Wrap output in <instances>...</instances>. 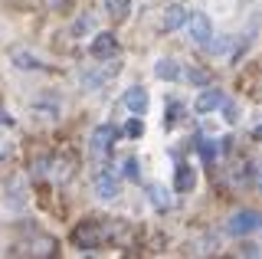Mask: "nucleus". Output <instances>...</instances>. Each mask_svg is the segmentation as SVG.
<instances>
[{
	"mask_svg": "<svg viewBox=\"0 0 262 259\" xmlns=\"http://www.w3.org/2000/svg\"><path fill=\"white\" fill-rule=\"evenodd\" d=\"M105 240H108V230L98 220H82L76 230H72V246L76 249H98Z\"/></svg>",
	"mask_w": 262,
	"mask_h": 259,
	"instance_id": "1",
	"label": "nucleus"
},
{
	"mask_svg": "<svg viewBox=\"0 0 262 259\" xmlns=\"http://www.w3.org/2000/svg\"><path fill=\"white\" fill-rule=\"evenodd\" d=\"M259 226H262V217L256 210H239V213H233L226 220V233L229 236H246V233L259 230Z\"/></svg>",
	"mask_w": 262,
	"mask_h": 259,
	"instance_id": "2",
	"label": "nucleus"
},
{
	"mask_svg": "<svg viewBox=\"0 0 262 259\" xmlns=\"http://www.w3.org/2000/svg\"><path fill=\"white\" fill-rule=\"evenodd\" d=\"M187 33H190L193 43H200V46H207L210 39H213V23L207 13H200V10H193L190 17H187Z\"/></svg>",
	"mask_w": 262,
	"mask_h": 259,
	"instance_id": "3",
	"label": "nucleus"
},
{
	"mask_svg": "<svg viewBox=\"0 0 262 259\" xmlns=\"http://www.w3.org/2000/svg\"><path fill=\"white\" fill-rule=\"evenodd\" d=\"M89 53H92L95 59H108V56L118 53V36L108 33V30H105V33H98L92 43H89Z\"/></svg>",
	"mask_w": 262,
	"mask_h": 259,
	"instance_id": "4",
	"label": "nucleus"
},
{
	"mask_svg": "<svg viewBox=\"0 0 262 259\" xmlns=\"http://www.w3.org/2000/svg\"><path fill=\"white\" fill-rule=\"evenodd\" d=\"M220 105H223V92H220V89H210V85H207V92L196 95L193 112H196V115H210V112H216V109H220Z\"/></svg>",
	"mask_w": 262,
	"mask_h": 259,
	"instance_id": "5",
	"label": "nucleus"
},
{
	"mask_svg": "<svg viewBox=\"0 0 262 259\" xmlns=\"http://www.w3.org/2000/svg\"><path fill=\"white\" fill-rule=\"evenodd\" d=\"M115 138H118V128H115V125H98L92 132V141H89V144H92V151L105 155V151L115 144Z\"/></svg>",
	"mask_w": 262,
	"mask_h": 259,
	"instance_id": "6",
	"label": "nucleus"
},
{
	"mask_svg": "<svg viewBox=\"0 0 262 259\" xmlns=\"http://www.w3.org/2000/svg\"><path fill=\"white\" fill-rule=\"evenodd\" d=\"M147 102H151V99H147V89L144 85H131L128 92H125V109L131 112V115H144Z\"/></svg>",
	"mask_w": 262,
	"mask_h": 259,
	"instance_id": "7",
	"label": "nucleus"
},
{
	"mask_svg": "<svg viewBox=\"0 0 262 259\" xmlns=\"http://www.w3.org/2000/svg\"><path fill=\"white\" fill-rule=\"evenodd\" d=\"M95 193L102 200H115V197H118L121 190H118V177H115V171H102L95 177Z\"/></svg>",
	"mask_w": 262,
	"mask_h": 259,
	"instance_id": "8",
	"label": "nucleus"
},
{
	"mask_svg": "<svg viewBox=\"0 0 262 259\" xmlns=\"http://www.w3.org/2000/svg\"><path fill=\"white\" fill-rule=\"evenodd\" d=\"M154 76L158 79H164V82H177V79H184V69H180V62L177 59H158L154 62Z\"/></svg>",
	"mask_w": 262,
	"mask_h": 259,
	"instance_id": "9",
	"label": "nucleus"
},
{
	"mask_svg": "<svg viewBox=\"0 0 262 259\" xmlns=\"http://www.w3.org/2000/svg\"><path fill=\"white\" fill-rule=\"evenodd\" d=\"M187 17H190V10H184L180 4H170L167 10H164V20H161V27L167 30V33H170V30H180V27L187 23Z\"/></svg>",
	"mask_w": 262,
	"mask_h": 259,
	"instance_id": "10",
	"label": "nucleus"
},
{
	"mask_svg": "<svg viewBox=\"0 0 262 259\" xmlns=\"http://www.w3.org/2000/svg\"><path fill=\"white\" fill-rule=\"evenodd\" d=\"M10 62H13L16 69H23V72L43 69V59H39V56H33L30 50H13V53H10Z\"/></svg>",
	"mask_w": 262,
	"mask_h": 259,
	"instance_id": "11",
	"label": "nucleus"
},
{
	"mask_svg": "<svg viewBox=\"0 0 262 259\" xmlns=\"http://www.w3.org/2000/svg\"><path fill=\"white\" fill-rule=\"evenodd\" d=\"M193 187H196L193 167H190V164H180L177 171H174V190H177V193H190Z\"/></svg>",
	"mask_w": 262,
	"mask_h": 259,
	"instance_id": "12",
	"label": "nucleus"
},
{
	"mask_svg": "<svg viewBox=\"0 0 262 259\" xmlns=\"http://www.w3.org/2000/svg\"><path fill=\"white\" fill-rule=\"evenodd\" d=\"M46 171H49V177H53V181L66 184V181L72 177V161H69V158H49Z\"/></svg>",
	"mask_w": 262,
	"mask_h": 259,
	"instance_id": "13",
	"label": "nucleus"
},
{
	"mask_svg": "<svg viewBox=\"0 0 262 259\" xmlns=\"http://www.w3.org/2000/svg\"><path fill=\"white\" fill-rule=\"evenodd\" d=\"M147 197H151V204L161 210H170V197H167V187H164V184H151V187H147Z\"/></svg>",
	"mask_w": 262,
	"mask_h": 259,
	"instance_id": "14",
	"label": "nucleus"
},
{
	"mask_svg": "<svg viewBox=\"0 0 262 259\" xmlns=\"http://www.w3.org/2000/svg\"><path fill=\"white\" fill-rule=\"evenodd\" d=\"M33 253L36 256H56V240H49V236L33 240Z\"/></svg>",
	"mask_w": 262,
	"mask_h": 259,
	"instance_id": "15",
	"label": "nucleus"
},
{
	"mask_svg": "<svg viewBox=\"0 0 262 259\" xmlns=\"http://www.w3.org/2000/svg\"><path fill=\"white\" fill-rule=\"evenodd\" d=\"M184 79H187V82H190V85H210V72L207 69H187L184 72Z\"/></svg>",
	"mask_w": 262,
	"mask_h": 259,
	"instance_id": "16",
	"label": "nucleus"
},
{
	"mask_svg": "<svg viewBox=\"0 0 262 259\" xmlns=\"http://www.w3.org/2000/svg\"><path fill=\"white\" fill-rule=\"evenodd\" d=\"M216 155H223V151H220V141H203V144H200V158L207 161V164H210Z\"/></svg>",
	"mask_w": 262,
	"mask_h": 259,
	"instance_id": "17",
	"label": "nucleus"
},
{
	"mask_svg": "<svg viewBox=\"0 0 262 259\" xmlns=\"http://www.w3.org/2000/svg\"><path fill=\"white\" fill-rule=\"evenodd\" d=\"M121 167H125V177H128V181H141V171H138V158H125V164H121Z\"/></svg>",
	"mask_w": 262,
	"mask_h": 259,
	"instance_id": "18",
	"label": "nucleus"
},
{
	"mask_svg": "<svg viewBox=\"0 0 262 259\" xmlns=\"http://www.w3.org/2000/svg\"><path fill=\"white\" fill-rule=\"evenodd\" d=\"M125 135H128V138H141V135H144V121L141 118H131L128 128H125Z\"/></svg>",
	"mask_w": 262,
	"mask_h": 259,
	"instance_id": "19",
	"label": "nucleus"
},
{
	"mask_svg": "<svg viewBox=\"0 0 262 259\" xmlns=\"http://www.w3.org/2000/svg\"><path fill=\"white\" fill-rule=\"evenodd\" d=\"M108 13L112 17H128V0H108Z\"/></svg>",
	"mask_w": 262,
	"mask_h": 259,
	"instance_id": "20",
	"label": "nucleus"
},
{
	"mask_svg": "<svg viewBox=\"0 0 262 259\" xmlns=\"http://www.w3.org/2000/svg\"><path fill=\"white\" fill-rule=\"evenodd\" d=\"M177 112H180L177 102L170 105V109H164V121H161V125H164V128H174V125H177Z\"/></svg>",
	"mask_w": 262,
	"mask_h": 259,
	"instance_id": "21",
	"label": "nucleus"
},
{
	"mask_svg": "<svg viewBox=\"0 0 262 259\" xmlns=\"http://www.w3.org/2000/svg\"><path fill=\"white\" fill-rule=\"evenodd\" d=\"M220 109H223V115H226V121H229V125H233V121L239 118V109H236L233 102H226V99H223V105H220Z\"/></svg>",
	"mask_w": 262,
	"mask_h": 259,
	"instance_id": "22",
	"label": "nucleus"
},
{
	"mask_svg": "<svg viewBox=\"0 0 262 259\" xmlns=\"http://www.w3.org/2000/svg\"><path fill=\"white\" fill-rule=\"evenodd\" d=\"M13 121H16V118L10 115V112H4V109H0V125H10V128H13Z\"/></svg>",
	"mask_w": 262,
	"mask_h": 259,
	"instance_id": "23",
	"label": "nucleus"
},
{
	"mask_svg": "<svg viewBox=\"0 0 262 259\" xmlns=\"http://www.w3.org/2000/svg\"><path fill=\"white\" fill-rule=\"evenodd\" d=\"M243 253H246V256H259V246H256V243H246Z\"/></svg>",
	"mask_w": 262,
	"mask_h": 259,
	"instance_id": "24",
	"label": "nucleus"
},
{
	"mask_svg": "<svg viewBox=\"0 0 262 259\" xmlns=\"http://www.w3.org/2000/svg\"><path fill=\"white\" fill-rule=\"evenodd\" d=\"M229 50V39L223 36V43H213V53H226Z\"/></svg>",
	"mask_w": 262,
	"mask_h": 259,
	"instance_id": "25",
	"label": "nucleus"
},
{
	"mask_svg": "<svg viewBox=\"0 0 262 259\" xmlns=\"http://www.w3.org/2000/svg\"><path fill=\"white\" fill-rule=\"evenodd\" d=\"M256 187H259V193H262V171H259V177H256Z\"/></svg>",
	"mask_w": 262,
	"mask_h": 259,
	"instance_id": "26",
	"label": "nucleus"
}]
</instances>
